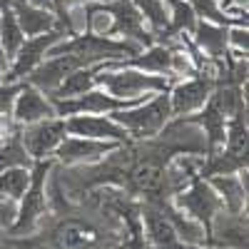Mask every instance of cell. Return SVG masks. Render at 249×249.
Here are the masks:
<instances>
[{
  "instance_id": "5b68a950",
  "label": "cell",
  "mask_w": 249,
  "mask_h": 249,
  "mask_svg": "<svg viewBox=\"0 0 249 249\" xmlns=\"http://www.w3.org/2000/svg\"><path fill=\"white\" fill-rule=\"evenodd\" d=\"M182 214H187L190 219H195L197 224H202L204 230H210L212 219L224 210L217 192L210 187L207 179H195L187 190L177 192L175 202H172Z\"/></svg>"
},
{
  "instance_id": "7a4b0ae2",
  "label": "cell",
  "mask_w": 249,
  "mask_h": 249,
  "mask_svg": "<svg viewBox=\"0 0 249 249\" xmlns=\"http://www.w3.org/2000/svg\"><path fill=\"white\" fill-rule=\"evenodd\" d=\"M112 117L127 130V137L132 140H155L162 127L172 120V110H170V97L167 92H157L140 100L137 105L112 112Z\"/></svg>"
},
{
  "instance_id": "8992f818",
  "label": "cell",
  "mask_w": 249,
  "mask_h": 249,
  "mask_svg": "<svg viewBox=\"0 0 249 249\" xmlns=\"http://www.w3.org/2000/svg\"><path fill=\"white\" fill-rule=\"evenodd\" d=\"M50 170V162L48 160H35V172H30V184L23 195V199L18 202V217L13 224V232L15 234H28L37 217L43 214L45 210V175Z\"/></svg>"
},
{
  "instance_id": "30bf717a",
  "label": "cell",
  "mask_w": 249,
  "mask_h": 249,
  "mask_svg": "<svg viewBox=\"0 0 249 249\" xmlns=\"http://www.w3.org/2000/svg\"><path fill=\"white\" fill-rule=\"evenodd\" d=\"M10 117L18 127H25V124H33V122H40V120H48V117H57L55 112V105L50 95H45L43 90L33 88L30 82H23L15 102H13V110H10Z\"/></svg>"
},
{
  "instance_id": "52a82bcc",
  "label": "cell",
  "mask_w": 249,
  "mask_h": 249,
  "mask_svg": "<svg viewBox=\"0 0 249 249\" xmlns=\"http://www.w3.org/2000/svg\"><path fill=\"white\" fill-rule=\"evenodd\" d=\"M65 120L62 117H48L33 124L20 127V142H23L25 152L30 155V160H48L53 157V152L57 150V144L65 137Z\"/></svg>"
},
{
  "instance_id": "d6986e66",
  "label": "cell",
  "mask_w": 249,
  "mask_h": 249,
  "mask_svg": "<svg viewBox=\"0 0 249 249\" xmlns=\"http://www.w3.org/2000/svg\"><path fill=\"white\" fill-rule=\"evenodd\" d=\"M167 5V30H175L177 35H192L195 25H197V15L190 8L187 0H164Z\"/></svg>"
},
{
  "instance_id": "4fadbf2b",
  "label": "cell",
  "mask_w": 249,
  "mask_h": 249,
  "mask_svg": "<svg viewBox=\"0 0 249 249\" xmlns=\"http://www.w3.org/2000/svg\"><path fill=\"white\" fill-rule=\"evenodd\" d=\"M10 10L18 20L20 30L25 33V37H33V35H43L53 28H57V18L53 10H45V8H35L25 0H10Z\"/></svg>"
},
{
  "instance_id": "83f0119b",
  "label": "cell",
  "mask_w": 249,
  "mask_h": 249,
  "mask_svg": "<svg viewBox=\"0 0 249 249\" xmlns=\"http://www.w3.org/2000/svg\"><path fill=\"white\" fill-rule=\"evenodd\" d=\"M25 3L35 5V8H45V10H55V3L57 0H25Z\"/></svg>"
},
{
  "instance_id": "603a6c76",
  "label": "cell",
  "mask_w": 249,
  "mask_h": 249,
  "mask_svg": "<svg viewBox=\"0 0 249 249\" xmlns=\"http://www.w3.org/2000/svg\"><path fill=\"white\" fill-rule=\"evenodd\" d=\"M247 50H249L247 25L227 28V53H234V57H247Z\"/></svg>"
},
{
  "instance_id": "44dd1931",
  "label": "cell",
  "mask_w": 249,
  "mask_h": 249,
  "mask_svg": "<svg viewBox=\"0 0 249 249\" xmlns=\"http://www.w3.org/2000/svg\"><path fill=\"white\" fill-rule=\"evenodd\" d=\"M30 184V167H8L0 172V197L20 202Z\"/></svg>"
},
{
  "instance_id": "4316f807",
  "label": "cell",
  "mask_w": 249,
  "mask_h": 249,
  "mask_svg": "<svg viewBox=\"0 0 249 249\" xmlns=\"http://www.w3.org/2000/svg\"><path fill=\"white\" fill-rule=\"evenodd\" d=\"M8 70H10V57L5 55V50H3V45H0V82L5 80V75H8Z\"/></svg>"
},
{
  "instance_id": "9a60e30c",
  "label": "cell",
  "mask_w": 249,
  "mask_h": 249,
  "mask_svg": "<svg viewBox=\"0 0 249 249\" xmlns=\"http://www.w3.org/2000/svg\"><path fill=\"white\" fill-rule=\"evenodd\" d=\"M55 244L57 249H92L97 244V232L80 219H68L55 230Z\"/></svg>"
},
{
  "instance_id": "7c38bea8",
  "label": "cell",
  "mask_w": 249,
  "mask_h": 249,
  "mask_svg": "<svg viewBox=\"0 0 249 249\" xmlns=\"http://www.w3.org/2000/svg\"><path fill=\"white\" fill-rule=\"evenodd\" d=\"M144 230H147V239L152 249H192L179 239L175 224L162 210H155V207L144 210Z\"/></svg>"
},
{
  "instance_id": "277c9868",
  "label": "cell",
  "mask_w": 249,
  "mask_h": 249,
  "mask_svg": "<svg viewBox=\"0 0 249 249\" xmlns=\"http://www.w3.org/2000/svg\"><path fill=\"white\" fill-rule=\"evenodd\" d=\"M62 37H70L65 28H53L43 35H33V37H25V43L20 45V50L15 53V57L10 60V70L5 75V82H25V77L48 57V50L60 43Z\"/></svg>"
},
{
  "instance_id": "6da1fadb",
  "label": "cell",
  "mask_w": 249,
  "mask_h": 249,
  "mask_svg": "<svg viewBox=\"0 0 249 249\" xmlns=\"http://www.w3.org/2000/svg\"><path fill=\"white\" fill-rule=\"evenodd\" d=\"M95 85L117 100H144L157 92H167L172 80L130 68L120 60V62H102L95 75Z\"/></svg>"
},
{
  "instance_id": "2e32d148",
  "label": "cell",
  "mask_w": 249,
  "mask_h": 249,
  "mask_svg": "<svg viewBox=\"0 0 249 249\" xmlns=\"http://www.w3.org/2000/svg\"><path fill=\"white\" fill-rule=\"evenodd\" d=\"M170 60H172V50H170V45L152 43V45H147V48H142L135 57L122 60V62H124V65H130V68L144 70V72L170 77Z\"/></svg>"
},
{
  "instance_id": "ac0fdd59",
  "label": "cell",
  "mask_w": 249,
  "mask_h": 249,
  "mask_svg": "<svg viewBox=\"0 0 249 249\" xmlns=\"http://www.w3.org/2000/svg\"><path fill=\"white\" fill-rule=\"evenodd\" d=\"M100 65H102V62H100ZM100 65L80 68V70L70 72L65 80H62V85H60L50 97H57V100H62V97H77V95H82V92H88V90L97 88V85H95V75H97Z\"/></svg>"
},
{
  "instance_id": "5bb4252c",
  "label": "cell",
  "mask_w": 249,
  "mask_h": 249,
  "mask_svg": "<svg viewBox=\"0 0 249 249\" xmlns=\"http://www.w3.org/2000/svg\"><path fill=\"white\" fill-rule=\"evenodd\" d=\"M227 28L230 25H217L210 20H197L192 30V40L202 55L210 60H222L227 57Z\"/></svg>"
},
{
  "instance_id": "cb8c5ba5",
  "label": "cell",
  "mask_w": 249,
  "mask_h": 249,
  "mask_svg": "<svg viewBox=\"0 0 249 249\" xmlns=\"http://www.w3.org/2000/svg\"><path fill=\"white\" fill-rule=\"evenodd\" d=\"M20 88H23V82H0V115H10Z\"/></svg>"
},
{
  "instance_id": "d4e9b609",
  "label": "cell",
  "mask_w": 249,
  "mask_h": 249,
  "mask_svg": "<svg viewBox=\"0 0 249 249\" xmlns=\"http://www.w3.org/2000/svg\"><path fill=\"white\" fill-rule=\"evenodd\" d=\"M15 217H18V202H13L8 197H0V232L13 230Z\"/></svg>"
},
{
  "instance_id": "e0dca14e",
  "label": "cell",
  "mask_w": 249,
  "mask_h": 249,
  "mask_svg": "<svg viewBox=\"0 0 249 249\" xmlns=\"http://www.w3.org/2000/svg\"><path fill=\"white\" fill-rule=\"evenodd\" d=\"M162 170H164V162L162 160H155V157H142L132 172H130V179L137 190L142 192H160L162 184H164V177H162Z\"/></svg>"
},
{
  "instance_id": "ffe728a7",
  "label": "cell",
  "mask_w": 249,
  "mask_h": 249,
  "mask_svg": "<svg viewBox=\"0 0 249 249\" xmlns=\"http://www.w3.org/2000/svg\"><path fill=\"white\" fill-rule=\"evenodd\" d=\"M23 43H25V33L20 30L18 20H15L10 5H8V8L0 10V45H3L5 55L13 60L15 53L20 50V45H23Z\"/></svg>"
},
{
  "instance_id": "f1b7e54d",
  "label": "cell",
  "mask_w": 249,
  "mask_h": 249,
  "mask_svg": "<svg viewBox=\"0 0 249 249\" xmlns=\"http://www.w3.org/2000/svg\"><path fill=\"white\" fill-rule=\"evenodd\" d=\"M10 5V0H0V10H3V8H8Z\"/></svg>"
},
{
  "instance_id": "9c48e42d",
  "label": "cell",
  "mask_w": 249,
  "mask_h": 249,
  "mask_svg": "<svg viewBox=\"0 0 249 249\" xmlns=\"http://www.w3.org/2000/svg\"><path fill=\"white\" fill-rule=\"evenodd\" d=\"M65 120V132L77 137H92V140H110L124 144L127 130L112 117V115H68Z\"/></svg>"
},
{
  "instance_id": "484cf974",
  "label": "cell",
  "mask_w": 249,
  "mask_h": 249,
  "mask_svg": "<svg viewBox=\"0 0 249 249\" xmlns=\"http://www.w3.org/2000/svg\"><path fill=\"white\" fill-rule=\"evenodd\" d=\"M20 135V127L13 122L10 115H0V144H5Z\"/></svg>"
},
{
  "instance_id": "3957f363",
  "label": "cell",
  "mask_w": 249,
  "mask_h": 249,
  "mask_svg": "<svg viewBox=\"0 0 249 249\" xmlns=\"http://www.w3.org/2000/svg\"><path fill=\"white\" fill-rule=\"evenodd\" d=\"M212 90H214V75H207L204 70L192 77L175 80L167 90L172 117H187L199 112L207 105V100L212 97Z\"/></svg>"
},
{
  "instance_id": "8fae6325",
  "label": "cell",
  "mask_w": 249,
  "mask_h": 249,
  "mask_svg": "<svg viewBox=\"0 0 249 249\" xmlns=\"http://www.w3.org/2000/svg\"><path fill=\"white\" fill-rule=\"evenodd\" d=\"M207 182L217 192V197L227 212H244V207H247V170L244 172L210 175Z\"/></svg>"
},
{
  "instance_id": "ba28073f",
  "label": "cell",
  "mask_w": 249,
  "mask_h": 249,
  "mask_svg": "<svg viewBox=\"0 0 249 249\" xmlns=\"http://www.w3.org/2000/svg\"><path fill=\"white\" fill-rule=\"evenodd\" d=\"M120 147V142H110V140H92V137H77V135H65L62 142L57 144V150L53 152V157L70 167V164H92L102 157L112 155Z\"/></svg>"
},
{
  "instance_id": "7402d4cb",
  "label": "cell",
  "mask_w": 249,
  "mask_h": 249,
  "mask_svg": "<svg viewBox=\"0 0 249 249\" xmlns=\"http://www.w3.org/2000/svg\"><path fill=\"white\" fill-rule=\"evenodd\" d=\"M33 160L30 155L25 152L23 142H20V137L0 144V172L8 170V167H30Z\"/></svg>"
}]
</instances>
